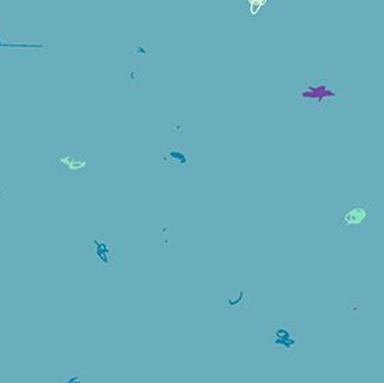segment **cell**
<instances>
[{"label":"cell","instance_id":"obj_1","mask_svg":"<svg viewBox=\"0 0 384 383\" xmlns=\"http://www.w3.org/2000/svg\"><path fill=\"white\" fill-rule=\"evenodd\" d=\"M262 345L270 354H303L305 345L303 322L292 315L266 317Z\"/></svg>","mask_w":384,"mask_h":383},{"label":"cell","instance_id":"obj_2","mask_svg":"<svg viewBox=\"0 0 384 383\" xmlns=\"http://www.w3.org/2000/svg\"><path fill=\"white\" fill-rule=\"evenodd\" d=\"M296 95L304 106L316 108V110H326L333 100L340 103V96L336 90L329 88L324 75H313L312 78L308 77L305 86L300 92H296Z\"/></svg>","mask_w":384,"mask_h":383},{"label":"cell","instance_id":"obj_3","mask_svg":"<svg viewBox=\"0 0 384 383\" xmlns=\"http://www.w3.org/2000/svg\"><path fill=\"white\" fill-rule=\"evenodd\" d=\"M161 162L174 174L188 175L194 171V149L189 142L175 140L161 150Z\"/></svg>","mask_w":384,"mask_h":383},{"label":"cell","instance_id":"obj_4","mask_svg":"<svg viewBox=\"0 0 384 383\" xmlns=\"http://www.w3.org/2000/svg\"><path fill=\"white\" fill-rule=\"evenodd\" d=\"M94 157L90 156H53L50 160L62 178H89L93 175Z\"/></svg>","mask_w":384,"mask_h":383},{"label":"cell","instance_id":"obj_5","mask_svg":"<svg viewBox=\"0 0 384 383\" xmlns=\"http://www.w3.org/2000/svg\"><path fill=\"white\" fill-rule=\"evenodd\" d=\"M372 220L370 201H351L339 214V230L342 232L359 234Z\"/></svg>","mask_w":384,"mask_h":383},{"label":"cell","instance_id":"obj_6","mask_svg":"<svg viewBox=\"0 0 384 383\" xmlns=\"http://www.w3.org/2000/svg\"><path fill=\"white\" fill-rule=\"evenodd\" d=\"M92 258L99 267H112L117 264V251L113 243H110L104 235L94 234L88 239Z\"/></svg>","mask_w":384,"mask_h":383},{"label":"cell","instance_id":"obj_7","mask_svg":"<svg viewBox=\"0 0 384 383\" xmlns=\"http://www.w3.org/2000/svg\"><path fill=\"white\" fill-rule=\"evenodd\" d=\"M225 304L229 310L246 311L250 308V292L246 289H235L225 296Z\"/></svg>","mask_w":384,"mask_h":383},{"label":"cell","instance_id":"obj_8","mask_svg":"<svg viewBox=\"0 0 384 383\" xmlns=\"http://www.w3.org/2000/svg\"><path fill=\"white\" fill-rule=\"evenodd\" d=\"M270 5L273 3L269 2V0H246V2L240 3V10L246 12V18L251 21H258Z\"/></svg>","mask_w":384,"mask_h":383},{"label":"cell","instance_id":"obj_9","mask_svg":"<svg viewBox=\"0 0 384 383\" xmlns=\"http://www.w3.org/2000/svg\"><path fill=\"white\" fill-rule=\"evenodd\" d=\"M60 383H85V375L81 368H74L70 373L62 378Z\"/></svg>","mask_w":384,"mask_h":383},{"label":"cell","instance_id":"obj_10","mask_svg":"<svg viewBox=\"0 0 384 383\" xmlns=\"http://www.w3.org/2000/svg\"><path fill=\"white\" fill-rule=\"evenodd\" d=\"M129 53H131V54H135L136 58H140L142 60L146 59V58L149 56V54H150L149 47L144 46V45H136L135 47H131V49H129Z\"/></svg>","mask_w":384,"mask_h":383},{"label":"cell","instance_id":"obj_11","mask_svg":"<svg viewBox=\"0 0 384 383\" xmlns=\"http://www.w3.org/2000/svg\"><path fill=\"white\" fill-rule=\"evenodd\" d=\"M5 197H6V186L3 180H0V203L5 200Z\"/></svg>","mask_w":384,"mask_h":383}]
</instances>
